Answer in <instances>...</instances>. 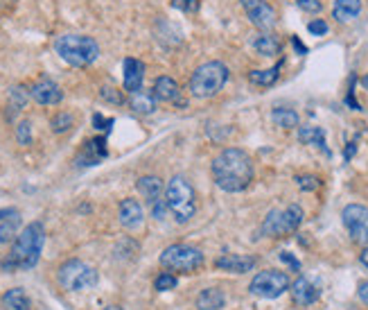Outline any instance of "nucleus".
Wrapping results in <instances>:
<instances>
[{"label":"nucleus","instance_id":"1","mask_svg":"<svg viewBox=\"0 0 368 310\" xmlns=\"http://www.w3.org/2000/svg\"><path fill=\"white\" fill-rule=\"evenodd\" d=\"M212 182L224 193H242L253 182L251 156L240 147H224L210 163Z\"/></svg>","mask_w":368,"mask_h":310},{"label":"nucleus","instance_id":"2","mask_svg":"<svg viewBox=\"0 0 368 310\" xmlns=\"http://www.w3.org/2000/svg\"><path fill=\"white\" fill-rule=\"evenodd\" d=\"M46 245V229L41 222L27 224L23 231H20L12 245V252L3 261V267L7 272L12 269H29L39 263L41 252H43Z\"/></svg>","mask_w":368,"mask_h":310},{"label":"nucleus","instance_id":"3","mask_svg":"<svg viewBox=\"0 0 368 310\" xmlns=\"http://www.w3.org/2000/svg\"><path fill=\"white\" fill-rule=\"evenodd\" d=\"M55 53L75 68L90 66L100 57V46L86 34H61L55 41Z\"/></svg>","mask_w":368,"mask_h":310},{"label":"nucleus","instance_id":"4","mask_svg":"<svg viewBox=\"0 0 368 310\" xmlns=\"http://www.w3.org/2000/svg\"><path fill=\"white\" fill-rule=\"evenodd\" d=\"M165 206L179 224H188L197 211V195L186 177H172L165 186Z\"/></svg>","mask_w":368,"mask_h":310},{"label":"nucleus","instance_id":"5","mask_svg":"<svg viewBox=\"0 0 368 310\" xmlns=\"http://www.w3.org/2000/svg\"><path fill=\"white\" fill-rule=\"evenodd\" d=\"M229 82V68L222 62H206L201 64L190 77V93L199 100L214 97Z\"/></svg>","mask_w":368,"mask_h":310},{"label":"nucleus","instance_id":"6","mask_svg":"<svg viewBox=\"0 0 368 310\" xmlns=\"http://www.w3.org/2000/svg\"><path fill=\"white\" fill-rule=\"evenodd\" d=\"M303 217L305 213L299 204H289L287 208H273V211H269L267 217H264L260 234L267 238H285L301 227Z\"/></svg>","mask_w":368,"mask_h":310},{"label":"nucleus","instance_id":"7","mask_svg":"<svg viewBox=\"0 0 368 310\" xmlns=\"http://www.w3.org/2000/svg\"><path fill=\"white\" fill-rule=\"evenodd\" d=\"M57 278H59L61 288L68 290V292H81V290L95 288L100 281V274H97L95 267H90L88 263L73 258V261H66L59 267Z\"/></svg>","mask_w":368,"mask_h":310},{"label":"nucleus","instance_id":"8","mask_svg":"<svg viewBox=\"0 0 368 310\" xmlns=\"http://www.w3.org/2000/svg\"><path fill=\"white\" fill-rule=\"evenodd\" d=\"M161 265L170 269V272H183V274H190V272H197V269L203 265V254L199 247H192V245H170L168 249H163L161 254Z\"/></svg>","mask_w":368,"mask_h":310},{"label":"nucleus","instance_id":"9","mask_svg":"<svg viewBox=\"0 0 368 310\" xmlns=\"http://www.w3.org/2000/svg\"><path fill=\"white\" fill-rule=\"evenodd\" d=\"M289 276L280 272V269H264L253 276V281L249 285L251 295L260 299H278L289 290Z\"/></svg>","mask_w":368,"mask_h":310},{"label":"nucleus","instance_id":"10","mask_svg":"<svg viewBox=\"0 0 368 310\" xmlns=\"http://www.w3.org/2000/svg\"><path fill=\"white\" fill-rule=\"evenodd\" d=\"M341 222L346 231L350 234L353 243H368V208L362 204H348L341 213Z\"/></svg>","mask_w":368,"mask_h":310},{"label":"nucleus","instance_id":"11","mask_svg":"<svg viewBox=\"0 0 368 310\" xmlns=\"http://www.w3.org/2000/svg\"><path fill=\"white\" fill-rule=\"evenodd\" d=\"M242 9L247 12L249 21L260 29V32H271L278 23V14L275 9L267 3V0H240Z\"/></svg>","mask_w":368,"mask_h":310},{"label":"nucleus","instance_id":"12","mask_svg":"<svg viewBox=\"0 0 368 310\" xmlns=\"http://www.w3.org/2000/svg\"><path fill=\"white\" fill-rule=\"evenodd\" d=\"M29 95H32L34 102L43 105V107H53V105H59L61 100H64V91L59 88V84H55L53 79H39L32 86H29Z\"/></svg>","mask_w":368,"mask_h":310},{"label":"nucleus","instance_id":"13","mask_svg":"<svg viewBox=\"0 0 368 310\" xmlns=\"http://www.w3.org/2000/svg\"><path fill=\"white\" fill-rule=\"evenodd\" d=\"M255 265H258V258L244 256V254H226L214 261V267L222 269V272H231V274H247Z\"/></svg>","mask_w":368,"mask_h":310},{"label":"nucleus","instance_id":"14","mask_svg":"<svg viewBox=\"0 0 368 310\" xmlns=\"http://www.w3.org/2000/svg\"><path fill=\"white\" fill-rule=\"evenodd\" d=\"M289 288H292V297H294V302L299 304V306H312V304L319 302V297H321L319 285H314L308 276L296 278V281H294Z\"/></svg>","mask_w":368,"mask_h":310},{"label":"nucleus","instance_id":"15","mask_svg":"<svg viewBox=\"0 0 368 310\" xmlns=\"http://www.w3.org/2000/svg\"><path fill=\"white\" fill-rule=\"evenodd\" d=\"M102 159H107V141L104 138H90L77 154V166L90 168V166H97Z\"/></svg>","mask_w":368,"mask_h":310},{"label":"nucleus","instance_id":"16","mask_svg":"<svg viewBox=\"0 0 368 310\" xmlns=\"http://www.w3.org/2000/svg\"><path fill=\"white\" fill-rule=\"evenodd\" d=\"M118 217H120V224L125 229H138L142 224V220H145V213H142V206L138 199H122L120 202V211H118Z\"/></svg>","mask_w":368,"mask_h":310},{"label":"nucleus","instance_id":"17","mask_svg":"<svg viewBox=\"0 0 368 310\" xmlns=\"http://www.w3.org/2000/svg\"><path fill=\"white\" fill-rule=\"evenodd\" d=\"M142 79H145V64L134 57L125 59V91L134 93L142 88Z\"/></svg>","mask_w":368,"mask_h":310},{"label":"nucleus","instance_id":"18","mask_svg":"<svg viewBox=\"0 0 368 310\" xmlns=\"http://www.w3.org/2000/svg\"><path fill=\"white\" fill-rule=\"evenodd\" d=\"M129 107L134 109L136 114H154L156 112V95L151 91H145V88H138L129 95Z\"/></svg>","mask_w":368,"mask_h":310},{"label":"nucleus","instance_id":"19","mask_svg":"<svg viewBox=\"0 0 368 310\" xmlns=\"http://www.w3.org/2000/svg\"><path fill=\"white\" fill-rule=\"evenodd\" d=\"M156 95V100H161V102H177L181 91H179V84H177V79H172L168 75H163L158 77L156 82H154V91H151Z\"/></svg>","mask_w":368,"mask_h":310},{"label":"nucleus","instance_id":"20","mask_svg":"<svg viewBox=\"0 0 368 310\" xmlns=\"http://www.w3.org/2000/svg\"><path fill=\"white\" fill-rule=\"evenodd\" d=\"M362 12V0H334L332 16L339 23H350Z\"/></svg>","mask_w":368,"mask_h":310},{"label":"nucleus","instance_id":"21","mask_svg":"<svg viewBox=\"0 0 368 310\" xmlns=\"http://www.w3.org/2000/svg\"><path fill=\"white\" fill-rule=\"evenodd\" d=\"M253 50L260 57H275V55H280L282 43L278 41V36H273L271 32H262L253 39Z\"/></svg>","mask_w":368,"mask_h":310},{"label":"nucleus","instance_id":"22","mask_svg":"<svg viewBox=\"0 0 368 310\" xmlns=\"http://www.w3.org/2000/svg\"><path fill=\"white\" fill-rule=\"evenodd\" d=\"M136 188H138V193L145 197L147 204H156L158 199H161V193H163V182H161L158 177L147 175V177H140L138 179Z\"/></svg>","mask_w":368,"mask_h":310},{"label":"nucleus","instance_id":"23","mask_svg":"<svg viewBox=\"0 0 368 310\" xmlns=\"http://www.w3.org/2000/svg\"><path fill=\"white\" fill-rule=\"evenodd\" d=\"M299 141L305 143V145H314V147H319L321 152H325V156H330L328 143H325V132H323L321 127H314V125L301 127V129H299Z\"/></svg>","mask_w":368,"mask_h":310},{"label":"nucleus","instance_id":"24","mask_svg":"<svg viewBox=\"0 0 368 310\" xmlns=\"http://www.w3.org/2000/svg\"><path fill=\"white\" fill-rule=\"evenodd\" d=\"M224 304H226V297H224V292L217 288L201 290L199 297H197V308L199 310H222Z\"/></svg>","mask_w":368,"mask_h":310},{"label":"nucleus","instance_id":"25","mask_svg":"<svg viewBox=\"0 0 368 310\" xmlns=\"http://www.w3.org/2000/svg\"><path fill=\"white\" fill-rule=\"evenodd\" d=\"M3 308L5 310H29L32 308V302L25 295L23 288H12L3 295Z\"/></svg>","mask_w":368,"mask_h":310},{"label":"nucleus","instance_id":"26","mask_svg":"<svg viewBox=\"0 0 368 310\" xmlns=\"http://www.w3.org/2000/svg\"><path fill=\"white\" fill-rule=\"evenodd\" d=\"M271 120H273L275 127H282V129L299 127V114H296L294 109H287V107H275L271 112Z\"/></svg>","mask_w":368,"mask_h":310},{"label":"nucleus","instance_id":"27","mask_svg":"<svg viewBox=\"0 0 368 310\" xmlns=\"http://www.w3.org/2000/svg\"><path fill=\"white\" fill-rule=\"evenodd\" d=\"M280 68H282V62H278L273 68H267V71H251L249 82L255 86H271V84H275V79H278Z\"/></svg>","mask_w":368,"mask_h":310},{"label":"nucleus","instance_id":"28","mask_svg":"<svg viewBox=\"0 0 368 310\" xmlns=\"http://www.w3.org/2000/svg\"><path fill=\"white\" fill-rule=\"evenodd\" d=\"M27 97H32V95H29V88L14 86L12 91H9V109H12V114H9L7 118H14V114H18L20 109L27 105Z\"/></svg>","mask_w":368,"mask_h":310},{"label":"nucleus","instance_id":"29","mask_svg":"<svg viewBox=\"0 0 368 310\" xmlns=\"http://www.w3.org/2000/svg\"><path fill=\"white\" fill-rule=\"evenodd\" d=\"M20 224V217L18 213L14 211L9 217L3 220V224H0V245H5V243H12V238L16 236V229Z\"/></svg>","mask_w":368,"mask_h":310},{"label":"nucleus","instance_id":"30","mask_svg":"<svg viewBox=\"0 0 368 310\" xmlns=\"http://www.w3.org/2000/svg\"><path fill=\"white\" fill-rule=\"evenodd\" d=\"M73 125H75L73 114H66V112L57 114V116L53 118V123H50V127H53L55 134H64V132H68V129L73 127Z\"/></svg>","mask_w":368,"mask_h":310},{"label":"nucleus","instance_id":"31","mask_svg":"<svg viewBox=\"0 0 368 310\" xmlns=\"http://www.w3.org/2000/svg\"><path fill=\"white\" fill-rule=\"evenodd\" d=\"M100 97L104 100L109 105H125V95H122L120 88H114V86H104L100 91Z\"/></svg>","mask_w":368,"mask_h":310},{"label":"nucleus","instance_id":"32","mask_svg":"<svg viewBox=\"0 0 368 310\" xmlns=\"http://www.w3.org/2000/svg\"><path fill=\"white\" fill-rule=\"evenodd\" d=\"M154 288L158 290V292H168V290H175L177 288V276L170 274V272H163V274L156 276Z\"/></svg>","mask_w":368,"mask_h":310},{"label":"nucleus","instance_id":"33","mask_svg":"<svg viewBox=\"0 0 368 310\" xmlns=\"http://www.w3.org/2000/svg\"><path fill=\"white\" fill-rule=\"evenodd\" d=\"M16 141H18V145L32 143V125H29L27 120H23V123L16 127Z\"/></svg>","mask_w":368,"mask_h":310},{"label":"nucleus","instance_id":"34","mask_svg":"<svg viewBox=\"0 0 368 310\" xmlns=\"http://www.w3.org/2000/svg\"><path fill=\"white\" fill-rule=\"evenodd\" d=\"M296 184H299L301 191H316L321 186V179L314 177V175H303V177H296Z\"/></svg>","mask_w":368,"mask_h":310},{"label":"nucleus","instance_id":"35","mask_svg":"<svg viewBox=\"0 0 368 310\" xmlns=\"http://www.w3.org/2000/svg\"><path fill=\"white\" fill-rule=\"evenodd\" d=\"M170 3L175 9L186 12V14H194L199 9V0H170Z\"/></svg>","mask_w":368,"mask_h":310},{"label":"nucleus","instance_id":"36","mask_svg":"<svg viewBox=\"0 0 368 310\" xmlns=\"http://www.w3.org/2000/svg\"><path fill=\"white\" fill-rule=\"evenodd\" d=\"M308 29H310V34H314V36H325L330 27H328V23H325V21H321V18H316V21L308 23Z\"/></svg>","mask_w":368,"mask_h":310},{"label":"nucleus","instance_id":"37","mask_svg":"<svg viewBox=\"0 0 368 310\" xmlns=\"http://www.w3.org/2000/svg\"><path fill=\"white\" fill-rule=\"evenodd\" d=\"M296 5H299L303 12H310V14H316V12H321V0H294Z\"/></svg>","mask_w":368,"mask_h":310},{"label":"nucleus","instance_id":"38","mask_svg":"<svg viewBox=\"0 0 368 310\" xmlns=\"http://www.w3.org/2000/svg\"><path fill=\"white\" fill-rule=\"evenodd\" d=\"M93 125H95V129H100V132H109L111 125H114V120L104 118L102 114H95V116H93Z\"/></svg>","mask_w":368,"mask_h":310},{"label":"nucleus","instance_id":"39","mask_svg":"<svg viewBox=\"0 0 368 310\" xmlns=\"http://www.w3.org/2000/svg\"><path fill=\"white\" fill-rule=\"evenodd\" d=\"M280 261H282V263H287V265L294 269V272H301V263L296 261V258H294L289 252H280Z\"/></svg>","mask_w":368,"mask_h":310},{"label":"nucleus","instance_id":"40","mask_svg":"<svg viewBox=\"0 0 368 310\" xmlns=\"http://www.w3.org/2000/svg\"><path fill=\"white\" fill-rule=\"evenodd\" d=\"M357 295H360V299L368 306V281H362L360 283V288H357Z\"/></svg>","mask_w":368,"mask_h":310},{"label":"nucleus","instance_id":"41","mask_svg":"<svg viewBox=\"0 0 368 310\" xmlns=\"http://www.w3.org/2000/svg\"><path fill=\"white\" fill-rule=\"evenodd\" d=\"M355 152H357V143L353 141V143H348V147H346V152H343V159H346V161H350Z\"/></svg>","mask_w":368,"mask_h":310},{"label":"nucleus","instance_id":"42","mask_svg":"<svg viewBox=\"0 0 368 310\" xmlns=\"http://www.w3.org/2000/svg\"><path fill=\"white\" fill-rule=\"evenodd\" d=\"M292 43H294V48H296V50H299V53H301V55H305V53H308V48H305V46H303V43L299 41V39H296V36L292 39Z\"/></svg>","mask_w":368,"mask_h":310},{"label":"nucleus","instance_id":"43","mask_svg":"<svg viewBox=\"0 0 368 310\" xmlns=\"http://www.w3.org/2000/svg\"><path fill=\"white\" fill-rule=\"evenodd\" d=\"M360 263H362V265H364V267L368 269V247H366V249H364V252L360 254Z\"/></svg>","mask_w":368,"mask_h":310},{"label":"nucleus","instance_id":"44","mask_svg":"<svg viewBox=\"0 0 368 310\" xmlns=\"http://www.w3.org/2000/svg\"><path fill=\"white\" fill-rule=\"evenodd\" d=\"M14 211H12V208H0V220H5V217H9V215H12Z\"/></svg>","mask_w":368,"mask_h":310},{"label":"nucleus","instance_id":"45","mask_svg":"<svg viewBox=\"0 0 368 310\" xmlns=\"http://www.w3.org/2000/svg\"><path fill=\"white\" fill-rule=\"evenodd\" d=\"M102 310H122L120 306H107V308H102Z\"/></svg>","mask_w":368,"mask_h":310},{"label":"nucleus","instance_id":"46","mask_svg":"<svg viewBox=\"0 0 368 310\" xmlns=\"http://www.w3.org/2000/svg\"><path fill=\"white\" fill-rule=\"evenodd\" d=\"M362 84H364V88H368V75H366V77L362 79Z\"/></svg>","mask_w":368,"mask_h":310}]
</instances>
